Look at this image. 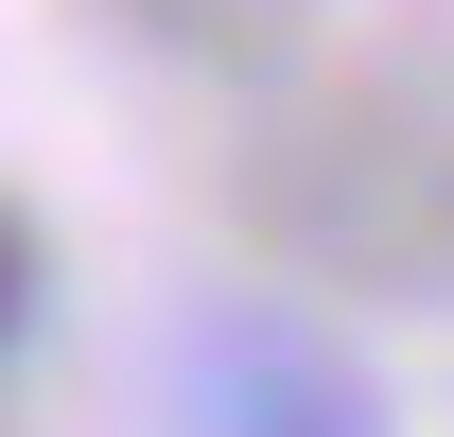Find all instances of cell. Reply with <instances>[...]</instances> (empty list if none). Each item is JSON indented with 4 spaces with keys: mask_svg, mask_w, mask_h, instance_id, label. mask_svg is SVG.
<instances>
[{
    "mask_svg": "<svg viewBox=\"0 0 454 437\" xmlns=\"http://www.w3.org/2000/svg\"><path fill=\"white\" fill-rule=\"evenodd\" d=\"M35 315V245H18V211H0V332Z\"/></svg>",
    "mask_w": 454,
    "mask_h": 437,
    "instance_id": "6da1fadb",
    "label": "cell"
}]
</instances>
